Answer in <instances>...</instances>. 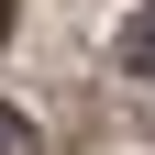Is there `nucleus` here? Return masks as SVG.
Masks as SVG:
<instances>
[{
  "label": "nucleus",
  "mask_w": 155,
  "mask_h": 155,
  "mask_svg": "<svg viewBox=\"0 0 155 155\" xmlns=\"http://www.w3.org/2000/svg\"><path fill=\"white\" fill-rule=\"evenodd\" d=\"M0 155H45V144H33V122H22L11 100H0Z\"/></svg>",
  "instance_id": "f03ea898"
},
{
  "label": "nucleus",
  "mask_w": 155,
  "mask_h": 155,
  "mask_svg": "<svg viewBox=\"0 0 155 155\" xmlns=\"http://www.w3.org/2000/svg\"><path fill=\"white\" fill-rule=\"evenodd\" d=\"M111 55H122V78H155V11H122Z\"/></svg>",
  "instance_id": "f257e3e1"
},
{
  "label": "nucleus",
  "mask_w": 155,
  "mask_h": 155,
  "mask_svg": "<svg viewBox=\"0 0 155 155\" xmlns=\"http://www.w3.org/2000/svg\"><path fill=\"white\" fill-rule=\"evenodd\" d=\"M0 33H11V0H0Z\"/></svg>",
  "instance_id": "7ed1b4c3"
}]
</instances>
